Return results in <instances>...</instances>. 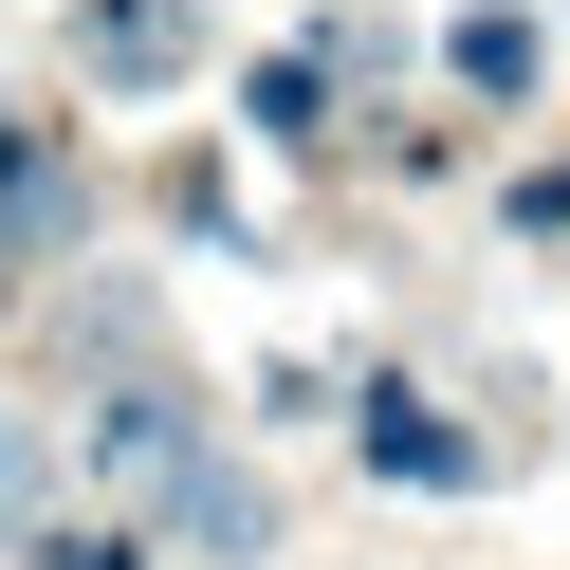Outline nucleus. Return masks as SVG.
Masks as SVG:
<instances>
[{
  "instance_id": "nucleus-5",
  "label": "nucleus",
  "mask_w": 570,
  "mask_h": 570,
  "mask_svg": "<svg viewBox=\"0 0 570 570\" xmlns=\"http://www.w3.org/2000/svg\"><path fill=\"white\" fill-rule=\"evenodd\" d=\"M148 533H166V552H203V570H258V552H276V497H258V479H239V460H203V479H185V497H166V515H148Z\"/></svg>"
},
{
  "instance_id": "nucleus-10",
  "label": "nucleus",
  "mask_w": 570,
  "mask_h": 570,
  "mask_svg": "<svg viewBox=\"0 0 570 570\" xmlns=\"http://www.w3.org/2000/svg\"><path fill=\"white\" fill-rule=\"evenodd\" d=\"M515 239H570V166H533V185H515Z\"/></svg>"
},
{
  "instance_id": "nucleus-9",
  "label": "nucleus",
  "mask_w": 570,
  "mask_h": 570,
  "mask_svg": "<svg viewBox=\"0 0 570 570\" xmlns=\"http://www.w3.org/2000/svg\"><path fill=\"white\" fill-rule=\"evenodd\" d=\"M38 570H148V533H38Z\"/></svg>"
},
{
  "instance_id": "nucleus-2",
  "label": "nucleus",
  "mask_w": 570,
  "mask_h": 570,
  "mask_svg": "<svg viewBox=\"0 0 570 570\" xmlns=\"http://www.w3.org/2000/svg\"><path fill=\"white\" fill-rule=\"evenodd\" d=\"M75 239H92V166L56 129H0V276H56Z\"/></svg>"
},
{
  "instance_id": "nucleus-6",
  "label": "nucleus",
  "mask_w": 570,
  "mask_h": 570,
  "mask_svg": "<svg viewBox=\"0 0 570 570\" xmlns=\"http://www.w3.org/2000/svg\"><path fill=\"white\" fill-rule=\"evenodd\" d=\"M442 56H460V92H497V111H515V92H533V75H552V38H533L515 0H479V19H460V38H442Z\"/></svg>"
},
{
  "instance_id": "nucleus-8",
  "label": "nucleus",
  "mask_w": 570,
  "mask_h": 570,
  "mask_svg": "<svg viewBox=\"0 0 570 570\" xmlns=\"http://www.w3.org/2000/svg\"><path fill=\"white\" fill-rule=\"evenodd\" d=\"M38 497H56V442L19 405H0V552H19V533H38Z\"/></svg>"
},
{
  "instance_id": "nucleus-1",
  "label": "nucleus",
  "mask_w": 570,
  "mask_h": 570,
  "mask_svg": "<svg viewBox=\"0 0 570 570\" xmlns=\"http://www.w3.org/2000/svg\"><path fill=\"white\" fill-rule=\"evenodd\" d=\"M92 479H111V497H148V515L203 479V405H185V368H129L111 405H92Z\"/></svg>"
},
{
  "instance_id": "nucleus-4",
  "label": "nucleus",
  "mask_w": 570,
  "mask_h": 570,
  "mask_svg": "<svg viewBox=\"0 0 570 570\" xmlns=\"http://www.w3.org/2000/svg\"><path fill=\"white\" fill-rule=\"evenodd\" d=\"M350 442H368V479H405V497H460V479H479V442H460L423 386H368V423H350Z\"/></svg>"
},
{
  "instance_id": "nucleus-11",
  "label": "nucleus",
  "mask_w": 570,
  "mask_h": 570,
  "mask_svg": "<svg viewBox=\"0 0 570 570\" xmlns=\"http://www.w3.org/2000/svg\"><path fill=\"white\" fill-rule=\"evenodd\" d=\"M0 129H38V111H19V92H0Z\"/></svg>"
},
{
  "instance_id": "nucleus-7",
  "label": "nucleus",
  "mask_w": 570,
  "mask_h": 570,
  "mask_svg": "<svg viewBox=\"0 0 570 570\" xmlns=\"http://www.w3.org/2000/svg\"><path fill=\"white\" fill-rule=\"evenodd\" d=\"M239 111H258V148H313V129H332V56H258Z\"/></svg>"
},
{
  "instance_id": "nucleus-3",
  "label": "nucleus",
  "mask_w": 570,
  "mask_h": 570,
  "mask_svg": "<svg viewBox=\"0 0 570 570\" xmlns=\"http://www.w3.org/2000/svg\"><path fill=\"white\" fill-rule=\"evenodd\" d=\"M75 56L111 92H166V75H203V19L185 0H75Z\"/></svg>"
}]
</instances>
